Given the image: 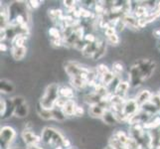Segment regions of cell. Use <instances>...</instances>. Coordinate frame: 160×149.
<instances>
[{
	"label": "cell",
	"instance_id": "2",
	"mask_svg": "<svg viewBox=\"0 0 160 149\" xmlns=\"http://www.w3.org/2000/svg\"><path fill=\"white\" fill-rule=\"evenodd\" d=\"M65 139L66 138L62 135V133L53 127H45L42 130L41 141L45 143L46 145L54 146L55 148L58 146H63Z\"/></svg>",
	"mask_w": 160,
	"mask_h": 149
},
{
	"label": "cell",
	"instance_id": "47",
	"mask_svg": "<svg viewBox=\"0 0 160 149\" xmlns=\"http://www.w3.org/2000/svg\"><path fill=\"white\" fill-rule=\"evenodd\" d=\"M103 149H114V148H113V147H112V145H109V144H108V145H107L106 147H104Z\"/></svg>",
	"mask_w": 160,
	"mask_h": 149
},
{
	"label": "cell",
	"instance_id": "43",
	"mask_svg": "<svg viewBox=\"0 0 160 149\" xmlns=\"http://www.w3.org/2000/svg\"><path fill=\"white\" fill-rule=\"evenodd\" d=\"M152 34H153V36L155 37V38H160V28L154 29L153 32H152Z\"/></svg>",
	"mask_w": 160,
	"mask_h": 149
},
{
	"label": "cell",
	"instance_id": "24",
	"mask_svg": "<svg viewBox=\"0 0 160 149\" xmlns=\"http://www.w3.org/2000/svg\"><path fill=\"white\" fill-rule=\"evenodd\" d=\"M140 109L143 110V112H145L146 113H148L149 115H151V117H152V115H155L156 113L159 112L158 107L152 102H149L145 103L144 106H142L140 107Z\"/></svg>",
	"mask_w": 160,
	"mask_h": 149
},
{
	"label": "cell",
	"instance_id": "48",
	"mask_svg": "<svg viewBox=\"0 0 160 149\" xmlns=\"http://www.w3.org/2000/svg\"><path fill=\"white\" fill-rule=\"evenodd\" d=\"M157 95H158V96H159V97H160V90H159V91H158V93H157Z\"/></svg>",
	"mask_w": 160,
	"mask_h": 149
},
{
	"label": "cell",
	"instance_id": "33",
	"mask_svg": "<svg viewBox=\"0 0 160 149\" xmlns=\"http://www.w3.org/2000/svg\"><path fill=\"white\" fill-rule=\"evenodd\" d=\"M125 146L128 149H140V145L138 144V142L131 136H129V139L126 142Z\"/></svg>",
	"mask_w": 160,
	"mask_h": 149
},
{
	"label": "cell",
	"instance_id": "21",
	"mask_svg": "<svg viewBox=\"0 0 160 149\" xmlns=\"http://www.w3.org/2000/svg\"><path fill=\"white\" fill-rule=\"evenodd\" d=\"M48 16L53 22H59L64 19V14L63 11L61 9H49L48 10Z\"/></svg>",
	"mask_w": 160,
	"mask_h": 149
},
{
	"label": "cell",
	"instance_id": "17",
	"mask_svg": "<svg viewBox=\"0 0 160 149\" xmlns=\"http://www.w3.org/2000/svg\"><path fill=\"white\" fill-rule=\"evenodd\" d=\"M117 75H115L112 71H109L108 73H107L106 75L102 76L100 78V82L102 85H103L104 87H107L108 89L113 84V82L117 79Z\"/></svg>",
	"mask_w": 160,
	"mask_h": 149
},
{
	"label": "cell",
	"instance_id": "10",
	"mask_svg": "<svg viewBox=\"0 0 160 149\" xmlns=\"http://www.w3.org/2000/svg\"><path fill=\"white\" fill-rule=\"evenodd\" d=\"M152 97H153V95L149 90H142L136 95L135 101L137 102V103H138L139 107H141L142 106H144L145 103L151 102Z\"/></svg>",
	"mask_w": 160,
	"mask_h": 149
},
{
	"label": "cell",
	"instance_id": "9",
	"mask_svg": "<svg viewBox=\"0 0 160 149\" xmlns=\"http://www.w3.org/2000/svg\"><path fill=\"white\" fill-rule=\"evenodd\" d=\"M128 79H129V82H130V86L132 87H139L142 84V78H141V75L139 73V70L137 68V66L135 64H133L130 67L129 72H128Z\"/></svg>",
	"mask_w": 160,
	"mask_h": 149
},
{
	"label": "cell",
	"instance_id": "7",
	"mask_svg": "<svg viewBox=\"0 0 160 149\" xmlns=\"http://www.w3.org/2000/svg\"><path fill=\"white\" fill-rule=\"evenodd\" d=\"M139 110H140V107L135 101V98H129L126 99V102H124L121 113L124 115L126 120H128L131 117H133L134 114L138 112Z\"/></svg>",
	"mask_w": 160,
	"mask_h": 149
},
{
	"label": "cell",
	"instance_id": "31",
	"mask_svg": "<svg viewBox=\"0 0 160 149\" xmlns=\"http://www.w3.org/2000/svg\"><path fill=\"white\" fill-rule=\"evenodd\" d=\"M27 40V36L25 35H18L16 36L12 40V46H17V47H24L25 42Z\"/></svg>",
	"mask_w": 160,
	"mask_h": 149
},
{
	"label": "cell",
	"instance_id": "22",
	"mask_svg": "<svg viewBox=\"0 0 160 149\" xmlns=\"http://www.w3.org/2000/svg\"><path fill=\"white\" fill-rule=\"evenodd\" d=\"M148 9L146 8V6L144 4H138L136 5L134 7V10H133V15L137 19H140V18H144L148 15Z\"/></svg>",
	"mask_w": 160,
	"mask_h": 149
},
{
	"label": "cell",
	"instance_id": "1",
	"mask_svg": "<svg viewBox=\"0 0 160 149\" xmlns=\"http://www.w3.org/2000/svg\"><path fill=\"white\" fill-rule=\"evenodd\" d=\"M60 97V87L57 84H50L42 96L39 104L45 109L52 110L56 107V102Z\"/></svg>",
	"mask_w": 160,
	"mask_h": 149
},
{
	"label": "cell",
	"instance_id": "30",
	"mask_svg": "<svg viewBox=\"0 0 160 149\" xmlns=\"http://www.w3.org/2000/svg\"><path fill=\"white\" fill-rule=\"evenodd\" d=\"M108 144L112 145L114 149H128V148H126V146L123 144V143H121L118 138H115L113 135L109 138Z\"/></svg>",
	"mask_w": 160,
	"mask_h": 149
},
{
	"label": "cell",
	"instance_id": "4",
	"mask_svg": "<svg viewBox=\"0 0 160 149\" xmlns=\"http://www.w3.org/2000/svg\"><path fill=\"white\" fill-rule=\"evenodd\" d=\"M134 64L137 66V68H138L143 81H146L147 79H149L156 68V63L149 59H142V60L137 61Z\"/></svg>",
	"mask_w": 160,
	"mask_h": 149
},
{
	"label": "cell",
	"instance_id": "41",
	"mask_svg": "<svg viewBox=\"0 0 160 149\" xmlns=\"http://www.w3.org/2000/svg\"><path fill=\"white\" fill-rule=\"evenodd\" d=\"M85 113V110H84V107H81V106H77V108H76V112H75V117H82Z\"/></svg>",
	"mask_w": 160,
	"mask_h": 149
},
{
	"label": "cell",
	"instance_id": "14",
	"mask_svg": "<svg viewBox=\"0 0 160 149\" xmlns=\"http://www.w3.org/2000/svg\"><path fill=\"white\" fill-rule=\"evenodd\" d=\"M102 121L104 123L109 124V125H112V124H118L119 123V121L117 117V114H115L112 109H107L104 112L102 117Z\"/></svg>",
	"mask_w": 160,
	"mask_h": 149
},
{
	"label": "cell",
	"instance_id": "32",
	"mask_svg": "<svg viewBox=\"0 0 160 149\" xmlns=\"http://www.w3.org/2000/svg\"><path fill=\"white\" fill-rule=\"evenodd\" d=\"M49 35L51 36V39H56V38H62V31L58 27H51L49 29Z\"/></svg>",
	"mask_w": 160,
	"mask_h": 149
},
{
	"label": "cell",
	"instance_id": "36",
	"mask_svg": "<svg viewBox=\"0 0 160 149\" xmlns=\"http://www.w3.org/2000/svg\"><path fill=\"white\" fill-rule=\"evenodd\" d=\"M84 41L86 43H95L98 41V39L95 35L92 34V33H88V34H86L84 37Z\"/></svg>",
	"mask_w": 160,
	"mask_h": 149
},
{
	"label": "cell",
	"instance_id": "44",
	"mask_svg": "<svg viewBox=\"0 0 160 149\" xmlns=\"http://www.w3.org/2000/svg\"><path fill=\"white\" fill-rule=\"evenodd\" d=\"M63 147H65V148H70L71 147V141L69 140V139H67L66 138L65 139V141H64V143H63Z\"/></svg>",
	"mask_w": 160,
	"mask_h": 149
},
{
	"label": "cell",
	"instance_id": "45",
	"mask_svg": "<svg viewBox=\"0 0 160 149\" xmlns=\"http://www.w3.org/2000/svg\"><path fill=\"white\" fill-rule=\"evenodd\" d=\"M0 50H1V52H6L8 50V47L5 43H1V45H0Z\"/></svg>",
	"mask_w": 160,
	"mask_h": 149
},
{
	"label": "cell",
	"instance_id": "42",
	"mask_svg": "<svg viewBox=\"0 0 160 149\" xmlns=\"http://www.w3.org/2000/svg\"><path fill=\"white\" fill-rule=\"evenodd\" d=\"M29 4V6L33 9H37L38 7H40V5H41V1H38V0H31V1L28 2Z\"/></svg>",
	"mask_w": 160,
	"mask_h": 149
},
{
	"label": "cell",
	"instance_id": "3",
	"mask_svg": "<svg viewBox=\"0 0 160 149\" xmlns=\"http://www.w3.org/2000/svg\"><path fill=\"white\" fill-rule=\"evenodd\" d=\"M65 71L71 78H82L88 81L92 69L86 68L78 62H68L65 64Z\"/></svg>",
	"mask_w": 160,
	"mask_h": 149
},
{
	"label": "cell",
	"instance_id": "46",
	"mask_svg": "<svg viewBox=\"0 0 160 149\" xmlns=\"http://www.w3.org/2000/svg\"><path fill=\"white\" fill-rule=\"evenodd\" d=\"M27 149H44L43 147H40L39 145H34V146H30L28 147Z\"/></svg>",
	"mask_w": 160,
	"mask_h": 149
},
{
	"label": "cell",
	"instance_id": "13",
	"mask_svg": "<svg viewBox=\"0 0 160 149\" xmlns=\"http://www.w3.org/2000/svg\"><path fill=\"white\" fill-rule=\"evenodd\" d=\"M98 41H100V39H98V41L95 43H87V45L82 51V56L86 58H92L98 47Z\"/></svg>",
	"mask_w": 160,
	"mask_h": 149
},
{
	"label": "cell",
	"instance_id": "8",
	"mask_svg": "<svg viewBox=\"0 0 160 149\" xmlns=\"http://www.w3.org/2000/svg\"><path fill=\"white\" fill-rule=\"evenodd\" d=\"M21 137H22V139H23L24 143L28 147L38 145L41 142V137L38 136L35 132H33L31 129H24L21 133Z\"/></svg>",
	"mask_w": 160,
	"mask_h": 149
},
{
	"label": "cell",
	"instance_id": "23",
	"mask_svg": "<svg viewBox=\"0 0 160 149\" xmlns=\"http://www.w3.org/2000/svg\"><path fill=\"white\" fill-rule=\"evenodd\" d=\"M0 91L3 93H11L14 92V85L12 84V82L3 79L0 84Z\"/></svg>",
	"mask_w": 160,
	"mask_h": 149
},
{
	"label": "cell",
	"instance_id": "12",
	"mask_svg": "<svg viewBox=\"0 0 160 149\" xmlns=\"http://www.w3.org/2000/svg\"><path fill=\"white\" fill-rule=\"evenodd\" d=\"M121 18H122V20L124 21L126 28H129L131 30H139L140 29L138 26V19H137L133 14H125Z\"/></svg>",
	"mask_w": 160,
	"mask_h": 149
},
{
	"label": "cell",
	"instance_id": "15",
	"mask_svg": "<svg viewBox=\"0 0 160 149\" xmlns=\"http://www.w3.org/2000/svg\"><path fill=\"white\" fill-rule=\"evenodd\" d=\"M84 98H85V102L89 107L95 106V104H100V103H102L103 102V99L100 96H98L93 91L92 92L87 93Z\"/></svg>",
	"mask_w": 160,
	"mask_h": 149
},
{
	"label": "cell",
	"instance_id": "25",
	"mask_svg": "<svg viewBox=\"0 0 160 149\" xmlns=\"http://www.w3.org/2000/svg\"><path fill=\"white\" fill-rule=\"evenodd\" d=\"M37 113L44 120H51V119H53L52 110H48V109L43 108L40 106V104H38V107H37Z\"/></svg>",
	"mask_w": 160,
	"mask_h": 149
},
{
	"label": "cell",
	"instance_id": "6",
	"mask_svg": "<svg viewBox=\"0 0 160 149\" xmlns=\"http://www.w3.org/2000/svg\"><path fill=\"white\" fill-rule=\"evenodd\" d=\"M15 110H14V117H19V118H23L28 115L29 112V107L27 104L26 99L21 97V96H16L12 98Z\"/></svg>",
	"mask_w": 160,
	"mask_h": 149
},
{
	"label": "cell",
	"instance_id": "38",
	"mask_svg": "<svg viewBox=\"0 0 160 149\" xmlns=\"http://www.w3.org/2000/svg\"><path fill=\"white\" fill-rule=\"evenodd\" d=\"M114 27H115V29H117L118 32H121V31H123L126 28V25L124 23V21L122 20V18H120L118 20V22L117 23V25H115Z\"/></svg>",
	"mask_w": 160,
	"mask_h": 149
},
{
	"label": "cell",
	"instance_id": "16",
	"mask_svg": "<svg viewBox=\"0 0 160 149\" xmlns=\"http://www.w3.org/2000/svg\"><path fill=\"white\" fill-rule=\"evenodd\" d=\"M27 53V48L24 47H17V46H12L11 47V55L15 61H21L23 60L26 56Z\"/></svg>",
	"mask_w": 160,
	"mask_h": 149
},
{
	"label": "cell",
	"instance_id": "40",
	"mask_svg": "<svg viewBox=\"0 0 160 149\" xmlns=\"http://www.w3.org/2000/svg\"><path fill=\"white\" fill-rule=\"evenodd\" d=\"M6 103H7V99L5 98H1V101H0V115H1V117L4 115L5 113V110H6Z\"/></svg>",
	"mask_w": 160,
	"mask_h": 149
},
{
	"label": "cell",
	"instance_id": "35",
	"mask_svg": "<svg viewBox=\"0 0 160 149\" xmlns=\"http://www.w3.org/2000/svg\"><path fill=\"white\" fill-rule=\"evenodd\" d=\"M107 43H108L109 45H112V46H117L118 45L119 43V37L118 34H114L110 37H107Z\"/></svg>",
	"mask_w": 160,
	"mask_h": 149
},
{
	"label": "cell",
	"instance_id": "26",
	"mask_svg": "<svg viewBox=\"0 0 160 149\" xmlns=\"http://www.w3.org/2000/svg\"><path fill=\"white\" fill-rule=\"evenodd\" d=\"M60 97L67 98L68 101L74 99V97H75L74 90L71 89L69 87H60Z\"/></svg>",
	"mask_w": 160,
	"mask_h": 149
},
{
	"label": "cell",
	"instance_id": "18",
	"mask_svg": "<svg viewBox=\"0 0 160 149\" xmlns=\"http://www.w3.org/2000/svg\"><path fill=\"white\" fill-rule=\"evenodd\" d=\"M107 53V41L102 40L100 39L98 41V47L97 49V52L93 55V57L92 58V61H97V60H100L102 59L104 55Z\"/></svg>",
	"mask_w": 160,
	"mask_h": 149
},
{
	"label": "cell",
	"instance_id": "49",
	"mask_svg": "<svg viewBox=\"0 0 160 149\" xmlns=\"http://www.w3.org/2000/svg\"><path fill=\"white\" fill-rule=\"evenodd\" d=\"M158 48L160 49V41H159V43H158Z\"/></svg>",
	"mask_w": 160,
	"mask_h": 149
},
{
	"label": "cell",
	"instance_id": "34",
	"mask_svg": "<svg viewBox=\"0 0 160 149\" xmlns=\"http://www.w3.org/2000/svg\"><path fill=\"white\" fill-rule=\"evenodd\" d=\"M96 71H97V73L98 75L100 76V78L103 75H106L107 73H108L109 72V69L107 65H104V64H100V65H98L97 67H96Z\"/></svg>",
	"mask_w": 160,
	"mask_h": 149
},
{
	"label": "cell",
	"instance_id": "5",
	"mask_svg": "<svg viewBox=\"0 0 160 149\" xmlns=\"http://www.w3.org/2000/svg\"><path fill=\"white\" fill-rule=\"evenodd\" d=\"M16 137V131L13 127L5 125L0 130V146L1 149H10Z\"/></svg>",
	"mask_w": 160,
	"mask_h": 149
},
{
	"label": "cell",
	"instance_id": "27",
	"mask_svg": "<svg viewBox=\"0 0 160 149\" xmlns=\"http://www.w3.org/2000/svg\"><path fill=\"white\" fill-rule=\"evenodd\" d=\"M113 136L115 138H118L121 143H123L125 145L128 140L129 139V134H128L126 132H124L123 130H117V132H114Z\"/></svg>",
	"mask_w": 160,
	"mask_h": 149
},
{
	"label": "cell",
	"instance_id": "11",
	"mask_svg": "<svg viewBox=\"0 0 160 149\" xmlns=\"http://www.w3.org/2000/svg\"><path fill=\"white\" fill-rule=\"evenodd\" d=\"M130 87H131L130 82L128 81H120L118 84L117 87H115V90L113 92V95H117L118 97L125 98V96L128 95Z\"/></svg>",
	"mask_w": 160,
	"mask_h": 149
},
{
	"label": "cell",
	"instance_id": "19",
	"mask_svg": "<svg viewBox=\"0 0 160 149\" xmlns=\"http://www.w3.org/2000/svg\"><path fill=\"white\" fill-rule=\"evenodd\" d=\"M77 106H78V104L76 103L74 99H70V101H68L67 103H66L64 107L62 108L64 114L66 117H73V115H75Z\"/></svg>",
	"mask_w": 160,
	"mask_h": 149
},
{
	"label": "cell",
	"instance_id": "28",
	"mask_svg": "<svg viewBox=\"0 0 160 149\" xmlns=\"http://www.w3.org/2000/svg\"><path fill=\"white\" fill-rule=\"evenodd\" d=\"M52 113H53V119L57 120V121H64L66 119V115L64 114L62 108L59 107H55L52 109Z\"/></svg>",
	"mask_w": 160,
	"mask_h": 149
},
{
	"label": "cell",
	"instance_id": "39",
	"mask_svg": "<svg viewBox=\"0 0 160 149\" xmlns=\"http://www.w3.org/2000/svg\"><path fill=\"white\" fill-rule=\"evenodd\" d=\"M51 44L54 47H61L64 46V40L63 38H56V39H51Z\"/></svg>",
	"mask_w": 160,
	"mask_h": 149
},
{
	"label": "cell",
	"instance_id": "37",
	"mask_svg": "<svg viewBox=\"0 0 160 149\" xmlns=\"http://www.w3.org/2000/svg\"><path fill=\"white\" fill-rule=\"evenodd\" d=\"M117 32L118 31H117V29H115V27L110 25L109 27H108V28L104 30V35H106L107 37H110L114 34H117Z\"/></svg>",
	"mask_w": 160,
	"mask_h": 149
},
{
	"label": "cell",
	"instance_id": "29",
	"mask_svg": "<svg viewBox=\"0 0 160 149\" xmlns=\"http://www.w3.org/2000/svg\"><path fill=\"white\" fill-rule=\"evenodd\" d=\"M123 71H124V65L120 61H117V62H114L112 64V72L118 77H120L121 74L123 73Z\"/></svg>",
	"mask_w": 160,
	"mask_h": 149
},
{
	"label": "cell",
	"instance_id": "20",
	"mask_svg": "<svg viewBox=\"0 0 160 149\" xmlns=\"http://www.w3.org/2000/svg\"><path fill=\"white\" fill-rule=\"evenodd\" d=\"M70 84L76 91H81L88 87V81L82 78H71Z\"/></svg>",
	"mask_w": 160,
	"mask_h": 149
}]
</instances>
